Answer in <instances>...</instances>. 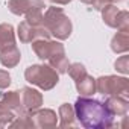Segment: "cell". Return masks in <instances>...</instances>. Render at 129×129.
Segmentation results:
<instances>
[{
  "label": "cell",
  "instance_id": "1",
  "mask_svg": "<svg viewBox=\"0 0 129 129\" xmlns=\"http://www.w3.org/2000/svg\"><path fill=\"white\" fill-rule=\"evenodd\" d=\"M73 108L76 120L87 129H108L114 126V117L108 112L105 103L91 96H79Z\"/></svg>",
  "mask_w": 129,
  "mask_h": 129
},
{
  "label": "cell",
  "instance_id": "2",
  "mask_svg": "<svg viewBox=\"0 0 129 129\" xmlns=\"http://www.w3.org/2000/svg\"><path fill=\"white\" fill-rule=\"evenodd\" d=\"M30 44H32V50L41 61H46L59 75L67 73L70 62L69 58L66 56V47L62 43H59V40L52 41L47 38H40V40H34Z\"/></svg>",
  "mask_w": 129,
  "mask_h": 129
},
{
  "label": "cell",
  "instance_id": "3",
  "mask_svg": "<svg viewBox=\"0 0 129 129\" xmlns=\"http://www.w3.org/2000/svg\"><path fill=\"white\" fill-rule=\"evenodd\" d=\"M44 26L50 32V37H55L59 41L67 40L73 32V24L69 15H66L62 8L56 5L49 6L44 12Z\"/></svg>",
  "mask_w": 129,
  "mask_h": 129
},
{
  "label": "cell",
  "instance_id": "4",
  "mask_svg": "<svg viewBox=\"0 0 129 129\" xmlns=\"http://www.w3.org/2000/svg\"><path fill=\"white\" fill-rule=\"evenodd\" d=\"M24 79L38 87L43 91H49L55 88L59 82V73L52 69L49 64H32L24 72Z\"/></svg>",
  "mask_w": 129,
  "mask_h": 129
},
{
  "label": "cell",
  "instance_id": "5",
  "mask_svg": "<svg viewBox=\"0 0 129 129\" xmlns=\"http://www.w3.org/2000/svg\"><path fill=\"white\" fill-rule=\"evenodd\" d=\"M96 91L103 96H121L127 99L129 94V79L124 76H100L96 79Z\"/></svg>",
  "mask_w": 129,
  "mask_h": 129
},
{
  "label": "cell",
  "instance_id": "6",
  "mask_svg": "<svg viewBox=\"0 0 129 129\" xmlns=\"http://www.w3.org/2000/svg\"><path fill=\"white\" fill-rule=\"evenodd\" d=\"M102 20L108 27L117 30H129V12L120 11L115 5H106L100 9Z\"/></svg>",
  "mask_w": 129,
  "mask_h": 129
},
{
  "label": "cell",
  "instance_id": "7",
  "mask_svg": "<svg viewBox=\"0 0 129 129\" xmlns=\"http://www.w3.org/2000/svg\"><path fill=\"white\" fill-rule=\"evenodd\" d=\"M17 35L20 38L21 43H32L34 40H40V38H50V32L46 29L44 24L41 26H32L29 24L26 20H23L18 27H17Z\"/></svg>",
  "mask_w": 129,
  "mask_h": 129
},
{
  "label": "cell",
  "instance_id": "8",
  "mask_svg": "<svg viewBox=\"0 0 129 129\" xmlns=\"http://www.w3.org/2000/svg\"><path fill=\"white\" fill-rule=\"evenodd\" d=\"M29 121L32 127H55L58 124V115L53 109L38 108L29 112Z\"/></svg>",
  "mask_w": 129,
  "mask_h": 129
},
{
  "label": "cell",
  "instance_id": "9",
  "mask_svg": "<svg viewBox=\"0 0 129 129\" xmlns=\"http://www.w3.org/2000/svg\"><path fill=\"white\" fill-rule=\"evenodd\" d=\"M0 108L14 112L15 117H23V115H27L29 114L24 109L23 103H21L20 91H8V93H3L2 96H0Z\"/></svg>",
  "mask_w": 129,
  "mask_h": 129
},
{
  "label": "cell",
  "instance_id": "10",
  "mask_svg": "<svg viewBox=\"0 0 129 129\" xmlns=\"http://www.w3.org/2000/svg\"><path fill=\"white\" fill-rule=\"evenodd\" d=\"M20 97H21V103H23V106L27 112L41 108V105L44 102L43 94L38 90L32 88V87H23L20 90Z\"/></svg>",
  "mask_w": 129,
  "mask_h": 129
},
{
  "label": "cell",
  "instance_id": "11",
  "mask_svg": "<svg viewBox=\"0 0 129 129\" xmlns=\"http://www.w3.org/2000/svg\"><path fill=\"white\" fill-rule=\"evenodd\" d=\"M47 8L44 5V0H9L8 9L14 15H24L32 9H43Z\"/></svg>",
  "mask_w": 129,
  "mask_h": 129
},
{
  "label": "cell",
  "instance_id": "12",
  "mask_svg": "<svg viewBox=\"0 0 129 129\" xmlns=\"http://www.w3.org/2000/svg\"><path fill=\"white\" fill-rule=\"evenodd\" d=\"M105 106L108 109V112L112 115V117H124L126 112H127V108H129V102L126 97H121V96H106L105 99Z\"/></svg>",
  "mask_w": 129,
  "mask_h": 129
},
{
  "label": "cell",
  "instance_id": "13",
  "mask_svg": "<svg viewBox=\"0 0 129 129\" xmlns=\"http://www.w3.org/2000/svg\"><path fill=\"white\" fill-rule=\"evenodd\" d=\"M20 61H21V53L17 46H11V47L0 50V62H2L3 67L14 69L20 64Z\"/></svg>",
  "mask_w": 129,
  "mask_h": 129
},
{
  "label": "cell",
  "instance_id": "14",
  "mask_svg": "<svg viewBox=\"0 0 129 129\" xmlns=\"http://www.w3.org/2000/svg\"><path fill=\"white\" fill-rule=\"evenodd\" d=\"M75 85H76V90L81 96H93L96 93V79L93 76H90L88 73H85L84 76H81L79 79L75 81Z\"/></svg>",
  "mask_w": 129,
  "mask_h": 129
},
{
  "label": "cell",
  "instance_id": "15",
  "mask_svg": "<svg viewBox=\"0 0 129 129\" xmlns=\"http://www.w3.org/2000/svg\"><path fill=\"white\" fill-rule=\"evenodd\" d=\"M58 117H59V126L61 127H70L75 126L76 117H75V108L70 103H62L58 108Z\"/></svg>",
  "mask_w": 129,
  "mask_h": 129
},
{
  "label": "cell",
  "instance_id": "16",
  "mask_svg": "<svg viewBox=\"0 0 129 129\" xmlns=\"http://www.w3.org/2000/svg\"><path fill=\"white\" fill-rule=\"evenodd\" d=\"M111 50L114 53H126L129 50V30H118L112 37Z\"/></svg>",
  "mask_w": 129,
  "mask_h": 129
},
{
  "label": "cell",
  "instance_id": "17",
  "mask_svg": "<svg viewBox=\"0 0 129 129\" xmlns=\"http://www.w3.org/2000/svg\"><path fill=\"white\" fill-rule=\"evenodd\" d=\"M17 46L15 44V30L14 26L9 23H2L0 24V50L6 47Z\"/></svg>",
  "mask_w": 129,
  "mask_h": 129
},
{
  "label": "cell",
  "instance_id": "18",
  "mask_svg": "<svg viewBox=\"0 0 129 129\" xmlns=\"http://www.w3.org/2000/svg\"><path fill=\"white\" fill-rule=\"evenodd\" d=\"M24 20L32 26H41L44 24V14L43 9H32L27 14H24Z\"/></svg>",
  "mask_w": 129,
  "mask_h": 129
},
{
  "label": "cell",
  "instance_id": "19",
  "mask_svg": "<svg viewBox=\"0 0 129 129\" xmlns=\"http://www.w3.org/2000/svg\"><path fill=\"white\" fill-rule=\"evenodd\" d=\"M67 73H69V76L73 81H76V79H79L81 76H84L87 73V69H85L84 64H81V62H73V64H70V66H69Z\"/></svg>",
  "mask_w": 129,
  "mask_h": 129
},
{
  "label": "cell",
  "instance_id": "20",
  "mask_svg": "<svg viewBox=\"0 0 129 129\" xmlns=\"http://www.w3.org/2000/svg\"><path fill=\"white\" fill-rule=\"evenodd\" d=\"M114 67H115V70L120 72L121 75H127V73H129V56H127V55L120 56V58L114 62Z\"/></svg>",
  "mask_w": 129,
  "mask_h": 129
},
{
  "label": "cell",
  "instance_id": "21",
  "mask_svg": "<svg viewBox=\"0 0 129 129\" xmlns=\"http://www.w3.org/2000/svg\"><path fill=\"white\" fill-rule=\"evenodd\" d=\"M15 118V114L8 111V109H2L0 108V127H3V126H8L12 120Z\"/></svg>",
  "mask_w": 129,
  "mask_h": 129
},
{
  "label": "cell",
  "instance_id": "22",
  "mask_svg": "<svg viewBox=\"0 0 129 129\" xmlns=\"http://www.w3.org/2000/svg\"><path fill=\"white\" fill-rule=\"evenodd\" d=\"M120 2H123V0H91V5L96 11H100L106 5H115V3H120Z\"/></svg>",
  "mask_w": 129,
  "mask_h": 129
},
{
  "label": "cell",
  "instance_id": "23",
  "mask_svg": "<svg viewBox=\"0 0 129 129\" xmlns=\"http://www.w3.org/2000/svg\"><path fill=\"white\" fill-rule=\"evenodd\" d=\"M11 85V75L6 70H0V90H5Z\"/></svg>",
  "mask_w": 129,
  "mask_h": 129
},
{
  "label": "cell",
  "instance_id": "24",
  "mask_svg": "<svg viewBox=\"0 0 129 129\" xmlns=\"http://www.w3.org/2000/svg\"><path fill=\"white\" fill-rule=\"evenodd\" d=\"M50 2L53 5H69L70 2H73V0H50Z\"/></svg>",
  "mask_w": 129,
  "mask_h": 129
},
{
  "label": "cell",
  "instance_id": "25",
  "mask_svg": "<svg viewBox=\"0 0 129 129\" xmlns=\"http://www.w3.org/2000/svg\"><path fill=\"white\" fill-rule=\"evenodd\" d=\"M82 3H85V5H91V0H81Z\"/></svg>",
  "mask_w": 129,
  "mask_h": 129
}]
</instances>
